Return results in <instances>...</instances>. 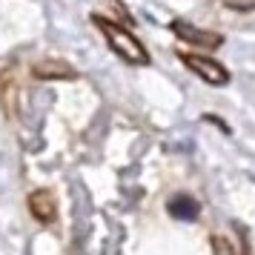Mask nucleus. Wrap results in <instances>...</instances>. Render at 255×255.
Instances as JSON below:
<instances>
[{"label": "nucleus", "mask_w": 255, "mask_h": 255, "mask_svg": "<svg viewBox=\"0 0 255 255\" xmlns=\"http://www.w3.org/2000/svg\"><path fill=\"white\" fill-rule=\"evenodd\" d=\"M92 23L101 29V35L106 37L109 49H112L121 60H127V63H132V66H146V63H149V52L143 49V43L129 32L127 26L112 23V20L101 17V14H92Z\"/></svg>", "instance_id": "1"}, {"label": "nucleus", "mask_w": 255, "mask_h": 255, "mask_svg": "<svg viewBox=\"0 0 255 255\" xmlns=\"http://www.w3.org/2000/svg\"><path fill=\"white\" fill-rule=\"evenodd\" d=\"M178 58L184 60V66L189 72H195L198 78L209 86H227L230 83V72L224 63H218L215 58H207V55H189V52H181Z\"/></svg>", "instance_id": "2"}, {"label": "nucleus", "mask_w": 255, "mask_h": 255, "mask_svg": "<svg viewBox=\"0 0 255 255\" xmlns=\"http://www.w3.org/2000/svg\"><path fill=\"white\" fill-rule=\"evenodd\" d=\"M169 29H172L184 43H192V46H198V49H218L221 43H224V35L207 32V29H198V26L186 23V20H172Z\"/></svg>", "instance_id": "3"}, {"label": "nucleus", "mask_w": 255, "mask_h": 255, "mask_svg": "<svg viewBox=\"0 0 255 255\" xmlns=\"http://www.w3.org/2000/svg\"><path fill=\"white\" fill-rule=\"evenodd\" d=\"M29 212L40 224H55V218H58V201H55V195L49 189H37V192L29 195Z\"/></svg>", "instance_id": "4"}, {"label": "nucleus", "mask_w": 255, "mask_h": 255, "mask_svg": "<svg viewBox=\"0 0 255 255\" xmlns=\"http://www.w3.org/2000/svg\"><path fill=\"white\" fill-rule=\"evenodd\" d=\"M166 209L178 221H195L198 218V201L192 195H172L166 201Z\"/></svg>", "instance_id": "5"}, {"label": "nucleus", "mask_w": 255, "mask_h": 255, "mask_svg": "<svg viewBox=\"0 0 255 255\" xmlns=\"http://www.w3.org/2000/svg\"><path fill=\"white\" fill-rule=\"evenodd\" d=\"M35 78H63V81H72V78H78V72L72 69L69 63L46 60V63H37L35 66Z\"/></svg>", "instance_id": "6"}, {"label": "nucleus", "mask_w": 255, "mask_h": 255, "mask_svg": "<svg viewBox=\"0 0 255 255\" xmlns=\"http://www.w3.org/2000/svg\"><path fill=\"white\" fill-rule=\"evenodd\" d=\"M230 9H253L255 6V0H224Z\"/></svg>", "instance_id": "7"}]
</instances>
